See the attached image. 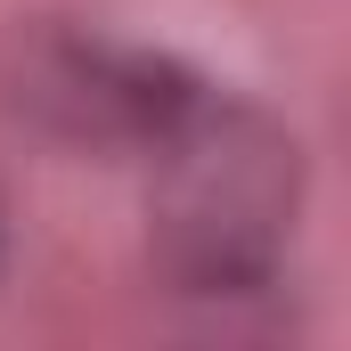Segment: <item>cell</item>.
I'll return each instance as SVG.
<instances>
[{"label": "cell", "mask_w": 351, "mask_h": 351, "mask_svg": "<svg viewBox=\"0 0 351 351\" xmlns=\"http://www.w3.org/2000/svg\"><path fill=\"white\" fill-rule=\"evenodd\" d=\"M0 98L33 131L90 147V156H156L188 123L204 82L139 41L90 33V25H16L0 58Z\"/></svg>", "instance_id": "7a4b0ae2"}, {"label": "cell", "mask_w": 351, "mask_h": 351, "mask_svg": "<svg viewBox=\"0 0 351 351\" xmlns=\"http://www.w3.org/2000/svg\"><path fill=\"white\" fill-rule=\"evenodd\" d=\"M156 196H147V254L172 294L196 302H237L262 294L302 204V147L254 106L196 98L188 123L147 156Z\"/></svg>", "instance_id": "6da1fadb"}]
</instances>
